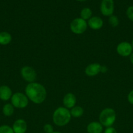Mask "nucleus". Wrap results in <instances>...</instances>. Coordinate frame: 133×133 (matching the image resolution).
<instances>
[{
	"label": "nucleus",
	"instance_id": "nucleus-1",
	"mask_svg": "<svg viewBox=\"0 0 133 133\" xmlns=\"http://www.w3.org/2000/svg\"><path fill=\"white\" fill-rule=\"evenodd\" d=\"M25 92L27 98L35 104H40L46 98V90L44 87L37 83H30L26 86Z\"/></svg>",
	"mask_w": 133,
	"mask_h": 133
},
{
	"label": "nucleus",
	"instance_id": "nucleus-22",
	"mask_svg": "<svg viewBox=\"0 0 133 133\" xmlns=\"http://www.w3.org/2000/svg\"><path fill=\"white\" fill-rule=\"evenodd\" d=\"M43 130H44V133H52L53 132V126L52 125L47 123L45 124L43 127Z\"/></svg>",
	"mask_w": 133,
	"mask_h": 133
},
{
	"label": "nucleus",
	"instance_id": "nucleus-7",
	"mask_svg": "<svg viewBox=\"0 0 133 133\" xmlns=\"http://www.w3.org/2000/svg\"><path fill=\"white\" fill-rule=\"evenodd\" d=\"M100 10L101 14L104 16H110L113 15L114 11L113 0H102Z\"/></svg>",
	"mask_w": 133,
	"mask_h": 133
},
{
	"label": "nucleus",
	"instance_id": "nucleus-5",
	"mask_svg": "<svg viewBox=\"0 0 133 133\" xmlns=\"http://www.w3.org/2000/svg\"><path fill=\"white\" fill-rule=\"evenodd\" d=\"M87 28V23L86 20L81 18L73 19L70 24V31L74 34L80 35L83 33Z\"/></svg>",
	"mask_w": 133,
	"mask_h": 133
},
{
	"label": "nucleus",
	"instance_id": "nucleus-21",
	"mask_svg": "<svg viewBox=\"0 0 133 133\" xmlns=\"http://www.w3.org/2000/svg\"><path fill=\"white\" fill-rule=\"evenodd\" d=\"M126 14L128 18H129L130 21L133 22V6H130L127 9H126Z\"/></svg>",
	"mask_w": 133,
	"mask_h": 133
},
{
	"label": "nucleus",
	"instance_id": "nucleus-20",
	"mask_svg": "<svg viewBox=\"0 0 133 133\" xmlns=\"http://www.w3.org/2000/svg\"><path fill=\"white\" fill-rule=\"evenodd\" d=\"M0 133H14L13 128L7 125L0 126Z\"/></svg>",
	"mask_w": 133,
	"mask_h": 133
},
{
	"label": "nucleus",
	"instance_id": "nucleus-24",
	"mask_svg": "<svg viewBox=\"0 0 133 133\" xmlns=\"http://www.w3.org/2000/svg\"><path fill=\"white\" fill-rule=\"evenodd\" d=\"M127 99L128 101H129L131 105H133V90L129 92V95H128Z\"/></svg>",
	"mask_w": 133,
	"mask_h": 133
},
{
	"label": "nucleus",
	"instance_id": "nucleus-16",
	"mask_svg": "<svg viewBox=\"0 0 133 133\" xmlns=\"http://www.w3.org/2000/svg\"><path fill=\"white\" fill-rule=\"evenodd\" d=\"M70 113L71 116L74 118H80L83 115V109L80 106H74L70 109Z\"/></svg>",
	"mask_w": 133,
	"mask_h": 133
},
{
	"label": "nucleus",
	"instance_id": "nucleus-10",
	"mask_svg": "<svg viewBox=\"0 0 133 133\" xmlns=\"http://www.w3.org/2000/svg\"><path fill=\"white\" fill-rule=\"evenodd\" d=\"M13 129L14 133H26L27 131V123L23 119H18L14 122Z\"/></svg>",
	"mask_w": 133,
	"mask_h": 133
},
{
	"label": "nucleus",
	"instance_id": "nucleus-15",
	"mask_svg": "<svg viewBox=\"0 0 133 133\" xmlns=\"http://www.w3.org/2000/svg\"><path fill=\"white\" fill-rule=\"evenodd\" d=\"M12 41V36L9 32L3 31L0 32V44L7 45Z\"/></svg>",
	"mask_w": 133,
	"mask_h": 133
},
{
	"label": "nucleus",
	"instance_id": "nucleus-29",
	"mask_svg": "<svg viewBox=\"0 0 133 133\" xmlns=\"http://www.w3.org/2000/svg\"><path fill=\"white\" fill-rule=\"evenodd\" d=\"M132 49H133V40H132Z\"/></svg>",
	"mask_w": 133,
	"mask_h": 133
},
{
	"label": "nucleus",
	"instance_id": "nucleus-26",
	"mask_svg": "<svg viewBox=\"0 0 133 133\" xmlns=\"http://www.w3.org/2000/svg\"><path fill=\"white\" fill-rule=\"evenodd\" d=\"M130 62L133 64V53H132L131 55H130Z\"/></svg>",
	"mask_w": 133,
	"mask_h": 133
},
{
	"label": "nucleus",
	"instance_id": "nucleus-11",
	"mask_svg": "<svg viewBox=\"0 0 133 133\" xmlns=\"http://www.w3.org/2000/svg\"><path fill=\"white\" fill-rule=\"evenodd\" d=\"M63 103L65 108L71 109L76 103V97L72 93H68L64 96Z\"/></svg>",
	"mask_w": 133,
	"mask_h": 133
},
{
	"label": "nucleus",
	"instance_id": "nucleus-12",
	"mask_svg": "<svg viewBox=\"0 0 133 133\" xmlns=\"http://www.w3.org/2000/svg\"><path fill=\"white\" fill-rule=\"evenodd\" d=\"M87 25L93 30H99L103 26V20L101 18L98 16H92L87 22Z\"/></svg>",
	"mask_w": 133,
	"mask_h": 133
},
{
	"label": "nucleus",
	"instance_id": "nucleus-3",
	"mask_svg": "<svg viewBox=\"0 0 133 133\" xmlns=\"http://www.w3.org/2000/svg\"><path fill=\"white\" fill-rule=\"evenodd\" d=\"M116 111L112 108H106L99 115V122L103 127H112L116 122Z\"/></svg>",
	"mask_w": 133,
	"mask_h": 133
},
{
	"label": "nucleus",
	"instance_id": "nucleus-8",
	"mask_svg": "<svg viewBox=\"0 0 133 133\" xmlns=\"http://www.w3.org/2000/svg\"><path fill=\"white\" fill-rule=\"evenodd\" d=\"M132 44L128 42H122L117 45L116 48L117 53L122 57H129L132 53Z\"/></svg>",
	"mask_w": 133,
	"mask_h": 133
},
{
	"label": "nucleus",
	"instance_id": "nucleus-9",
	"mask_svg": "<svg viewBox=\"0 0 133 133\" xmlns=\"http://www.w3.org/2000/svg\"><path fill=\"white\" fill-rule=\"evenodd\" d=\"M102 66L100 64L93 63L88 65L85 69V74L89 77H94L101 71Z\"/></svg>",
	"mask_w": 133,
	"mask_h": 133
},
{
	"label": "nucleus",
	"instance_id": "nucleus-13",
	"mask_svg": "<svg viewBox=\"0 0 133 133\" xmlns=\"http://www.w3.org/2000/svg\"><path fill=\"white\" fill-rule=\"evenodd\" d=\"M87 131L88 133H102L103 131V126L100 122H92L87 125Z\"/></svg>",
	"mask_w": 133,
	"mask_h": 133
},
{
	"label": "nucleus",
	"instance_id": "nucleus-6",
	"mask_svg": "<svg viewBox=\"0 0 133 133\" xmlns=\"http://www.w3.org/2000/svg\"><path fill=\"white\" fill-rule=\"evenodd\" d=\"M22 78L29 83H33L37 78L36 71L31 66H23L20 71Z\"/></svg>",
	"mask_w": 133,
	"mask_h": 133
},
{
	"label": "nucleus",
	"instance_id": "nucleus-25",
	"mask_svg": "<svg viewBox=\"0 0 133 133\" xmlns=\"http://www.w3.org/2000/svg\"><path fill=\"white\" fill-rule=\"evenodd\" d=\"M107 70H108V69H107V68L106 67V66H102V68H101V71L102 73H105L106 71H107Z\"/></svg>",
	"mask_w": 133,
	"mask_h": 133
},
{
	"label": "nucleus",
	"instance_id": "nucleus-2",
	"mask_svg": "<svg viewBox=\"0 0 133 133\" xmlns=\"http://www.w3.org/2000/svg\"><path fill=\"white\" fill-rule=\"evenodd\" d=\"M52 118L54 124L59 127H63L69 123L71 119V115L69 109L60 107L55 110Z\"/></svg>",
	"mask_w": 133,
	"mask_h": 133
},
{
	"label": "nucleus",
	"instance_id": "nucleus-28",
	"mask_svg": "<svg viewBox=\"0 0 133 133\" xmlns=\"http://www.w3.org/2000/svg\"><path fill=\"white\" fill-rule=\"evenodd\" d=\"M52 133H61V132H59V131H55V132H54V131H53V132H52Z\"/></svg>",
	"mask_w": 133,
	"mask_h": 133
},
{
	"label": "nucleus",
	"instance_id": "nucleus-14",
	"mask_svg": "<svg viewBox=\"0 0 133 133\" xmlns=\"http://www.w3.org/2000/svg\"><path fill=\"white\" fill-rule=\"evenodd\" d=\"M11 89L8 86L2 85L0 87V99L3 101H8L13 96Z\"/></svg>",
	"mask_w": 133,
	"mask_h": 133
},
{
	"label": "nucleus",
	"instance_id": "nucleus-27",
	"mask_svg": "<svg viewBox=\"0 0 133 133\" xmlns=\"http://www.w3.org/2000/svg\"><path fill=\"white\" fill-rule=\"evenodd\" d=\"M76 1H87V0H76Z\"/></svg>",
	"mask_w": 133,
	"mask_h": 133
},
{
	"label": "nucleus",
	"instance_id": "nucleus-17",
	"mask_svg": "<svg viewBox=\"0 0 133 133\" xmlns=\"http://www.w3.org/2000/svg\"><path fill=\"white\" fill-rule=\"evenodd\" d=\"M92 10L89 8H83L80 12V18L84 20H89L92 17Z\"/></svg>",
	"mask_w": 133,
	"mask_h": 133
},
{
	"label": "nucleus",
	"instance_id": "nucleus-18",
	"mask_svg": "<svg viewBox=\"0 0 133 133\" xmlns=\"http://www.w3.org/2000/svg\"><path fill=\"white\" fill-rule=\"evenodd\" d=\"M3 113L5 116H10L14 112V106L12 104L7 103L3 107Z\"/></svg>",
	"mask_w": 133,
	"mask_h": 133
},
{
	"label": "nucleus",
	"instance_id": "nucleus-23",
	"mask_svg": "<svg viewBox=\"0 0 133 133\" xmlns=\"http://www.w3.org/2000/svg\"><path fill=\"white\" fill-rule=\"evenodd\" d=\"M104 133H117V132L115 128H113L112 127H106Z\"/></svg>",
	"mask_w": 133,
	"mask_h": 133
},
{
	"label": "nucleus",
	"instance_id": "nucleus-4",
	"mask_svg": "<svg viewBox=\"0 0 133 133\" xmlns=\"http://www.w3.org/2000/svg\"><path fill=\"white\" fill-rule=\"evenodd\" d=\"M11 104L17 109H24L29 103V99L26 94L21 92H16L12 96Z\"/></svg>",
	"mask_w": 133,
	"mask_h": 133
},
{
	"label": "nucleus",
	"instance_id": "nucleus-30",
	"mask_svg": "<svg viewBox=\"0 0 133 133\" xmlns=\"http://www.w3.org/2000/svg\"></svg>",
	"mask_w": 133,
	"mask_h": 133
},
{
	"label": "nucleus",
	"instance_id": "nucleus-19",
	"mask_svg": "<svg viewBox=\"0 0 133 133\" xmlns=\"http://www.w3.org/2000/svg\"><path fill=\"white\" fill-rule=\"evenodd\" d=\"M109 22L110 25L112 26V27H116L119 25V20L118 18L115 15H112L110 16L109 18Z\"/></svg>",
	"mask_w": 133,
	"mask_h": 133
}]
</instances>
